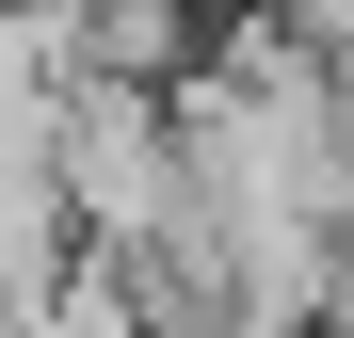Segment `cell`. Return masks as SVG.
<instances>
[{"mask_svg":"<svg viewBox=\"0 0 354 338\" xmlns=\"http://www.w3.org/2000/svg\"><path fill=\"white\" fill-rule=\"evenodd\" d=\"M65 209H81V242H113V258H145V242H177V225H194L177 81H113V65L65 81Z\"/></svg>","mask_w":354,"mask_h":338,"instance_id":"obj_1","label":"cell"},{"mask_svg":"<svg viewBox=\"0 0 354 338\" xmlns=\"http://www.w3.org/2000/svg\"><path fill=\"white\" fill-rule=\"evenodd\" d=\"M17 338H161V306H145V274L113 258V242H81V258L17 306Z\"/></svg>","mask_w":354,"mask_h":338,"instance_id":"obj_2","label":"cell"}]
</instances>
